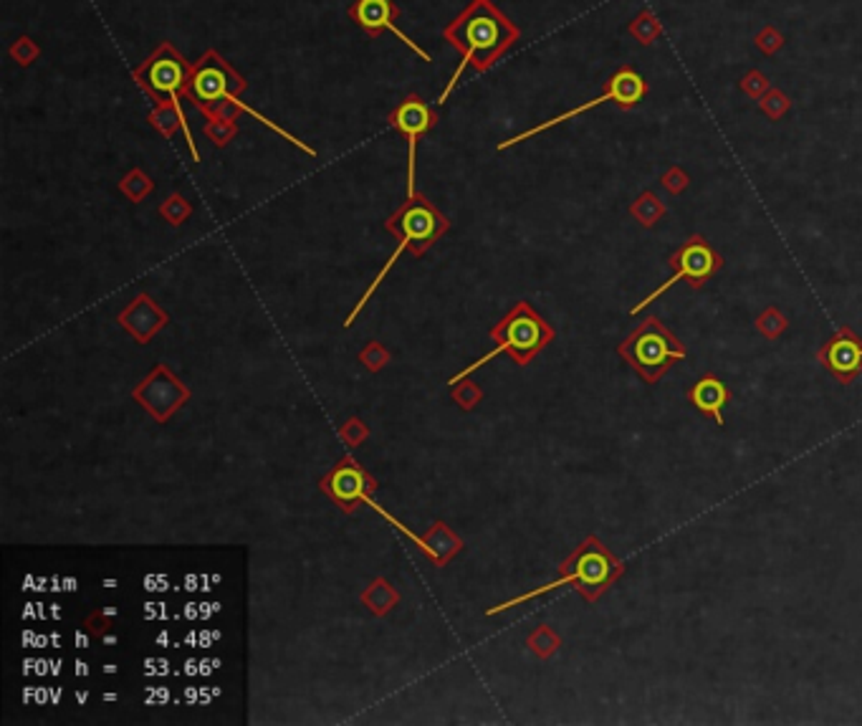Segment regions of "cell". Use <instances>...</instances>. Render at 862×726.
Masks as SVG:
<instances>
[{"mask_svg": "<svg viewBox=\"0 0 862 726\" xmlns=\"http://www.w3.org/2000/svg\"><path fill=\"white\" fill-rule=\"evenodd\" d=\"M690 406L696 407L698 413H704L708 418H713L716 425H726L723 421V407L729 406L731 392L726 388V382H721L713 375H704L701 380L693 382V388L688 390Z\"/></svg>", "mask_w": 862, "mask_h": 726, "instance_id": "2e32d148", "label": "cell"}, {"mask_svg": "<svg viewBox=\"0 0 862 726\" xmlns=\"http://www.w3.org/2000/svg\"><path fill=\"white\" fill-rule=\"evenodd\" d=\"M772 89V81L766 79V73H762L759 69H751V72L741 79V91L751 97V99H762L764 94Z\"/></svg>", "mask_w": 862, "mask_h": 726, "instance_id": "1f68e13d", "label": "cell"}, {"mask_svg": "<svg viewBox=\"0 0 862 726\" xmlns=\"http://www.w3.org/2000/svg\"><path fill=\"white\" fill-rule=\"evenodd\" d=\"M202 130H205V137L216 147H228L238 134V124H235V119H220V122H208Z\"/></svg>", "mask_w": 862, "mask_h": 726, "instance_id": "f1b7e54d", "label": "cell"}, {"mask_svg": "<svg viewBox=\"0 0 862 726\" xmlns=\"http://www.w3.org/2000/svg\"><path fill=\"white\" fill-rule=\"evenodd\" d=\"M787 327H789V320H787L774 304L766 306L762 314L756 317V329H759L766 339H776L779 335H784Z\"/></svg>", "mask_w": 862, "mask_h": 726, "instance_id": "484cf974", "label": "cell"}, {"mask_svg": "<svg viewBox=\"0 0 862 726\" xmlns=\"http://www.w3.org/2000/svg\"><path fill=\"white\" fill-rule=\"evenodd\" d=\"M339 438L345 440L349 448H360L362 443L370 438V425L362 421V418H357V415H352V418H346V421L339 425Z\"/></svg>", "mask_w": 862, "mask_h": 726, "instance_id": "4dcf8cb0", "label": "cell"}, {"mask_svg": "<svg viewBox=\"0 0 862 726\" xmlns=\"http://www.w3.org/2000/svg\"><path fill=\"white\" fill-rule=\"evenodd\" d=\"M625 569H627L625 562L610 552V547L604 544L602 539L590 534V537L582 539V544H579L575 552L569 554V557L561 562L559 577H557V580L546 582V585L536 587V590H532V593H524V595L511 597V600H503V602H499V605L489 608L486 615L491 618V615H499V612L511 611V608H516V605L526 602V600L546 595V593H554V590L567 587V585H572L579 595L585 597L590 605H594V602H597V600H600V597H602L604 593H607V590H610V587H612V585L625 575Z\"/></svg>", "mask_w": 862, "mask_h": 726, "instance_id": "3957f363", "label": "cell"}, {"mask_svg": "<svg viewBox=\"0 0 862 726\" xmlns=\"http://www.w3.org/2000/svg\"><path fill=\"white\" fill-rule=\"evenodd\" d=\"M248 91V81L245 76L235 72L230 66L226 58L218 54L216 48H208L195 64H192V72H190V81L185 87V99L192 102V107L202 112L208 116V122H220V119H238V115H251L256 122L266 124L269 130H273L276 134H281L286 142H291L294 147H299L302 152H306L309 158H317V149L309 147L306 142H302L296 134H291L284 127H278L276 122H271L266 115L256 112L253 107L241 102Z\"/></svg>", "mask_w": 862, "mask_h": 726, "instance_id": "7a4b0ae2", "label": "cell"}, {"mask_svg": "<svg viewBox=\"0 0 862 726\" xmlns=\"http://www.w3.org/2000/svg\"><path fill=\"white\" fill-rule=\"evenodd\" d=\"M319 489H321V494L329 496L331 501L345 514H354L357 504H362V501L367 507L372 504V496L380 491V481L374 479L364 465H360L357 458L345 456L324 479L319 481Z\"/></svg>", "mask_w": 862, "mask_h": 726, "instance_id": "8fae6325", "label": "cell"}, {"mask_svg": "<svg viewBox=\"0 0 862 726\" xmlns=\"http://www.w3.org/2000/svg\"><path fill=\"white\" fill-rule=\"evenodd\" d=\"M346 15H349V21H354V26H360L370 38H377V36H382L385 30H389V33L397 36V41L410 46L422 61H432V56L422 46H417L407 33L397 29L400 5H397L395 0H354V3L346 8Z\"/></svg>", "mask_w": 862, "mask_h": 726, "instance_id": "4fadbf2b", "label": "cell"}, {"mask_svg": "<svg viewBox=\"0 0 862 726\" xmlns=\"http://www.w3.org/2000/svg\"><path fill=\"white\" fill-rule=\"evenodd\" d=\"M443 38L458 51L463 61L458 72L448 81V87L443 89L438 99L440 104H446L450 91L458 87L465 66H471L478 73H486L521 38V30L493 0H471L443 29Z\"/></svg>", "mask_w": 862, "mask_h": 726, "instance_id": "6da1fadb", "label": "cell"}, {"mask_svg": "<svg viewBox=\"0 0 862 726\" xmlns=\"http://www.w3.org/2000/svg\"><path fill=\"white\" fill-rule=\"evenodd\" d=\"M450 397H453V403H456L460 410L471 413V410H475V407L481 406V400H483V390H481V388H478V382H474L471 378H463L458 380L456 385H450Z\"/></svg>", "mask_w": 862, "mask_h": 726, "instance_id": "cb8c5ba5", "label": "cell"}, {"mask_svg": "<svg viewBox=\"0 0 862 726\" xmlns=\"http://www.w3.org/2000/svg\"><path fill=\"white\" fill-rule=\"evenodd\" d=\"M668 263L673 266V277L668 278L665 284H661L653 294H647L640 304H635L633 309H630V314H637V312L647 309L658 296H662L668 289H673L678 281H690L693 289H704L705 281L723 269V259L713 251V246L705 241L704 235H698V233L690 235L683 246L676 248Z\"/></svg>", "mask_w": 862, "mask_h": 726, "instance_id": "9c48e42d", "label": "cell"}, {"mask_svg": "<svg viewBox=\"0 0 862 726\" xmlns=\"http://www.w3.org/2000/svg\"><path fill=\"white\" fill-rule=\"evenodd\" d=\"M665 213H668L665 203H662L655 192H650V190H645V192H643V195L630 205V216H633L643 228H653V226H655Z\"/></svg>", "mask_w": 862, "mask_h": 726, "instance_id": "ffe728a7", "label": "cell"}, {"mask_svg": "<svg viewBox=\"0 0 862 726\" xmlns=\"http://www.w3.org/2000/svg\"><path fill=\"white\" fill-rule=\"evenodd\" d=\"M463 550V539L448 526L446 522H432L428 526V532L420 537V552L425 557H431L432 565L446 567L456 554Z\"/></svg>", "mask_w": 862, "mask_h": 726, "instance_id": "ac0fdd59", "label": "cell"}, {"mask_svg": "<svg viewBox=\"0 0 862 726\" xmlns=\"http://www.w3.org/2000/svg\"><path fill=\"white\" fill-rule=\"evenodd\" d=\"M661 183H662V188L668 190V192H673V195H678V192H683V190L688 188L690 177H688V173L683 170V167H678V165H673V167H668V170L662 173Z\"/></svg>", "mask_w": 862, "mask_h": 726, "instance_id": "836d02e7", "label": "cell"}, {"mask_svg": "<svg viewBox=\"0 0 862 726\" xmlns=\"http://www.w3.org/2000/svg\"><path fill=\"white\" fill-rule=\"evenodd\" d=\"M627 33L633 36L637 44L653 46L655 41H658V36L662 33V26H661V21L653 15V11H647L645 8V11H640V13L635 15L633 21H630Z\"/></svg>", "mask_w": 862, "mask_h": 726, "instance_id": "603a6c76", "label": "cell"}, {"mask_svg": "<svg viewBox=\"0 0 862 726\" xmlns=\"http://www.w3.org/2000/svg\"><path fill=\"white\" fill-rule=\"evenodd\" d=\"M8 54L21 69H29V66H33V61L41 56V46L36 44L30 36H18L11 44V48H8Z\"/></svg>", "mask_w": 862, "mask_h": 726, "instance_id": "4316f807", "label": "cell"}, {"mask_svg": "<svg viewBox=\"0 0 862 726\" xmlns=\"http://www.w3.org/2000/svg\"><path fill=\"white\" fill-rule=\"evenodd\" d=\"M360 600H362V605L372 612V615H377V618H385V615H389V612L397 608V602H400V593H397V587H395L389 580H385V577H374V580L362 590Z\"/></svg>", "mask_w": 862, "mask_h": 726, "instance_id": "d6986e66", "label": "cell"}, {"mask_svg": "<svg viewBox=\"0 0 862 726\" xmlns=\"http://www.w3.org/2000/svg\"><path fill=\"white\" fill-rule=\"evenodd\" d=\"M147 122H149V124H152V127H155V130H158L159 134L165 137V140H173L175 132H177V130L185 132V140H187V147H190V155H192V160L201 162V152H198V147H195L192 132H190V127H187L185 112H183V107H180V99H165V102H155L152 112L147 115Z\"/></svg>", "mask_w": 862, "mask_h": 726, "instance_id": "e0dca14e", "label": "cell"}, {"mask_svg": "<svg viewBox=\"0 0 862 726\" xmlns=\"http://www.w3.org/2000/svg\"><path fill=\"white\" fill-rule=\"evenodd\" d=\"M360 364L367 370V372H382L385 367L389 364V352L382 342L372 339L370 345H364V349L360 352Z\"/></svg>", "mask_w": 862, "mask_h": 726, "instance_id": "83f0119b", "label": "cell"}, {"mask_svg": "<svg viewBox=\"0 0 862 726\" xmlns=\"http://www.w3.org/2000/svg\"><path fill=\"white\" fill-rule=\"evenodd\" d=\"M109 615H112V612L94 611L87 618V630L91 633V636H94V638H104V636H107V630L112 628V620H109Z\"/></svg>", "mask_w": 862, "mask_h": 726, "instance_id": "e575fe53", "label": "cell"}, {"mask_svg": "<svg viewBox=\"0 0 862 726\" xmlns=\"http://www.w3.org/2000/svg\"><path fill=\"white\" fill-rule=\"evenodd\" d=\"M759 107H762V112L769 119H781V116L787 115L789 112V107H791V99L781 91V89H769L766 94H764L762 99H759Z\"/></svg>", "mask_w": 862, "mask_h": 726, "instance_id": "f546056e", "label": "cell"}, {"mask_svg": "<svg viewBox=\"0 0 862 726\" xmlns=\"http://www.w3.org/2000/svg\"><path fill=\"white\" fill-rule=\"evenodd\" d=\"M116 321H119V327H122L124 332H130L132 339H134L137 345H149V342L155 339V335L162 332V329L170 324V317H167V312H165L149 294L142 291V294H137L130 304L119 312Z\"/></svg>", "mask_w": 862, "mask_h": 726, "instance_id": "9a60e30c", "label": "cell"}, {"mask_svg": "<svg viewBox=\"0 0 862 726\" xmlns=\"http://www.w3.org/2000/svg\"><path fill=\"white\" fill-rule=\"evenodd\" d=\"M192 203L187 201L185 195H180V192H173V195H167V201L165 203L159 205V216L162 218L167 220L170 226H183L185 220H190L192 218Z\"/></svg>", "mask_w": 862, "mask_h": 726, "instance_id": "d4e9b609", "label": "cell"}, {"mask_svg": "<svg viewBox=\"0 0 862 726\" xmlns=\"http://www.w3.org/2000/svg\"><path fill=\"white\" fill-rule=\"evenodd\" d=\"M152 190H155V180L144 173V170H140V167H132L130 173L119 180V192H122L130 203H142L144 198L152 195Z\"/></svg>", "mask_w": 862, "mask_h": 726, "instance_id": "44dd1931", "label": "cell"}, {"mask_svg": "<svg viewBox=\"0 0 862 726\" xmlns=\"http://www.w3.org/2000/svg\"><path fill=\"white\" fill-rule=\"evenodd\" d=\"M817 360L842 385H849L862 372V339L849 327H842L824 347L819 349Z\"/></svg>", "mask_w": 862, "mask_h": 726, "instance_id": "5bb4252c", "label": "cell"}, {"mask_svg": "<svg viewBox=\"0 0 862 726\" xmlns=\"http://www.w3.org/2000/svg\"><path fill=\"white\" fill-rule=\"evenodd\" d=\"M618 354L647 385H658L673 364L688 357V347L658 317H647L619 342Z\"/></svg>", "mask_w": 862, "mask_h": 726, "instance_id": "8992f818", "label": "cell"}, {"mask_svg": "<svg viewBox=\"0 0 862 726\" xmlns=\"http://www.w3.org/2000/svg\"><path fill=\"white\" fill-rule=\"evenodd\" d=\"M645 97H647V81L643 79V73L635 72L633 66H619L618 72L612 73V79L604 84L600 97H594V99H590V102L579 104V107L569 109V112H564V115L551 116L549 122H542V124H536V127H532V130L521 132V134H516V137L506 140V142L499 145V152L518 145V142H526V140H532V137H536V134H542V132L557 127V124H561V122H569V119H575V116L585 115V112H590V109L600 107V104L612 102L615 107H619V109H633V107H637V104L643 102Z\"/></svg>", "mask_w": 862, "mask_h": 726, "instance_id": "52a82bcc", "label": "cell"}, {"mask_svg": "<svg viewBox=\"0 0 862 726\" xmlns=\"http://www.w3.org/2000/svg\"><path fill=\"white\" fill-rule=\"evenodd\" d=\"M190 388L175 375L165 363H158L144 375L134 388L132 397L155 418L158 423H167L175 413L190 400Z\"/></svg>", "mask_w": 862, "mask_h": 726, "instance_id": "30bf717a", "label": "cell"}, {"mask_svg": "<svg viewBox=\"0 0 862 726\" xmlns=\"http://www.w3.org/2000/svg\"><path fill=\"white\" fill-rule=\"evenodd\" d=\"M190 72H192V64L170 41H162L140 66H134L132 76L137 87L147 91L155 102H165V99L185 97Z\"/></svg>", "mask_w": 862, "mask_h": 726, "instance_id": "ba28073f", "label": "cell"}, {"mask_svg": "<svg viewBox=\"0 0 862 726\" xmlns=\"http://www.w3.org/2000/svg\"><path fill=\"white\" fill-rule=\"evenodd\" d=\"M526 648H529L536 658L546 661V658H551V655L561 648L559 633H557L554 628H549V625H539V628H533L532 633H529Z\"/></svg>", "mask_w": 862, "mask_h": 726, "instance_id": "7402d4cb", "label": "cell"}, {"mask_svg": "<svg viewBox=\"0 0 862 726\" xmlns=\"http://www.w3.org/2000/svg\"><path fill=\"white\" fill-rule=\"evenodd\" d=\"M388 124L395 132H400L407 142V195H415V160H417V140L435 130L438 115L435 109L420 99L417 94H407L388 115Z\"/></svg>", "mask_w": 862, "mask_h": 726, "instance_id": "7c38bea8", "label": "cell"}, {"mask_svg": "<svg viewBox=\"0 0 862 726\" xmlns=\"http://www.w3.org/2000/svg\"><path fill=\"white\" fill-rule=\"evenodd\" d=\"M491 339L496 342V349H491L489 354H483L481 360H475L474 364H468L465 370H460L458 375L448 380V385H456L458 380L468 378L471 372H475L478 367H483L486 363H491L496 354L506 352L518 367H526L532 363L533 357L554 342V327L533 309L529 302H516L514 309L503 317L499 324L491 327Z\"/></svg>", "mask_w": 862, "mask_h": 726, "instance_id": "5b68a950", "label": "cell"}, {"mask_svg": "<svg viewBox=\"0 0 862 726\" xmlns=\"http://www.w3.org/2000/svg\"><path fill=\"white\" fill-rule=\"evenodd\" d=\"M385 231H389L395 238H397V243L400 246L395 248V253L389 256L388 259V263L382 266V271L374 277V281L370 284V289L364 291L360 296V302H357V306L346 314V320H345V329H349L352 324H354V320L360 317V312L364 309V304L372 299V294L377 289H380V284L385 281V277H388L389 271H392V266L397 263V259L403 256L405 251H410L415 259H420V256H425L428 251H431L443 235H446L448 231H450V218L448 216H443L435 205L422 195V192H415V195H407L405 198V203L389 216L388 220H385Z\"/></svg>", "mask_w": 862, "mask_h": 726, "instance_id": "277c9868", "label": "cell"}, {"mask_svg": "<svg viewBox=\"0 0 862 726\" xmlns=\"http://www.w3.org/2000/svg\"><path fill=\"white\" fill-rule=\"evenodd\" d=\"M754 44H756V48H759L762 54H766V56H774L776 51L784 46V36H781V33L769 23V26H764V29L754 36Z\"/></svg>", "mask_w": 862, "mask_h": 726, "instance_id": "d6a6232c", "label": "cell"}]
</instances>
